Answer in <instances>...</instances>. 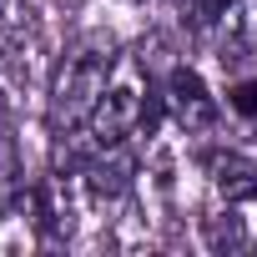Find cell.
Listing matches in <instances>:
<instances>
[{"instance_id":"8992f818","label":"cell","mask_w":257,"mask_h":257,"mask_svg":"<svg viewBox=\"0 0 257 257\" xmlns=\"http://www.w3.org/2000/svg\"><path fill=\"white\" fill-rule=\"evenodd\" d=\"M217 26L232 36V46L257 51V0H232V6H227V16H222Z\"/></svg>"},{"instance_id":"30bf717a","label":"cell","mask_w":257,"mask_h":257,"mask_svg":"<svg viewBox=\"0 0 257 257\" xmlns=\"http://www.w3.org/2000/svg\"><path fill=\"white\" fill-rule=\"evenodd\" d=\"M6 6H11V0H0V16H6Z\"/></svg>"},{"instance_id":"277c9868","label":"cell","mask_w":257,"mask_h":257,"mask_svg":"<svg viewBox=\"0 0 257 257\" xmlns=\"http://www.w3.org/2000/svg\"><path fill=\"white\" fill-rule=\"evenodd\" d=\"M202 172L212 177V187L227 197V202H257V162L232 152V147H212L197 157Z\"/></svg>"},{"instance_id":"ba28073f","label":"cell","mask_w":257,"mask_h":257,"mask_svg":"<svg viewBox=\"0 0 257 257\" xmlns=\"http://www.w3.org/2000/svg\"><path fill=\"white\" fill-rule=\"evenodd\" d=\"M36 36H26V31H16L11 36V46H6V71H11V81L16 86H31V76H36Z\"/></svg>"},{"instance_id":"5b68a950","label":"cell","mask_w":257,"mask_h":257,"mask_svg":"<svg viewBox=\"0 0 257 257\" xmlns=\"http://www.w3.org/2000/svg\"><path fill=\"white\" fill-rule=\"evenodd\" d=\"M126 187H132V157H126L121 147L91 152V162H86V192L96 202H116Z\"/></svg>"},{"instance_id":"6da1fadb","label":"cell","mask_w":257,"mask_h":257,"mask_svg":"<svg viewBox=\"0 0 257 257\" xmlns=\"http://www.w3.org/2000/svg\"><path fill=\"white\" fill-rule=\"evenodd\" d=\"M111 71H116V46L106 36H91L66 56V66L51 86V106H46V121L56 137H76L91 121V111L101 106V96L111 86Z\"/></svg>"},{"instance_id":"7a4b0ae2","label":"cell","mask_w":257,"mask_h":257,"mask_svg":"<svg viewBox=\"0 0 257 257\" xmlns=\"http://www.w3.org/2000/svg\"><path fill=\"white\" fill-rule=\"evenodd\" d=\"M147 96H142V81H121L101 96V106L91 111L86 121V137H91V152H106V147H121L132 137V126H147Z\"/></svg>"},{"instance_id":"9c48e42d","label":"cell","mask_w":257,"mask_h":257,"mask_svg":"<svg viewBox=\"0 0 257 257\" xmlns=\"http://www.w3.org/2000/svg\"><path fill=\"white\" fill-rule=\"evenodd\" d=\"M227 106H232L237 116H247V121H257V81H237V86L227 91Z\"/></svg>"},{"instance_id":"3957f363","label":"cell","mask_w":257,"mask_h":257,"mask_svg":"<svg viewBox=\"0 0 257 257\" xmlns=\"http://www.w3.org/2000/svg\"><path fill=\"white\" fill-rule=\"evenodd\" d=\"M167 111L177 116V126L182 132H207V126H217V101H212V91L202 86V76L197 71H187V66H177L172 76H167Z\"/></svg>"},{"instance_id":"52a82bcc","label":"cell","mask_w":257,"mask_h":257,"mask_svg":"<svg viewBox=\"0 0 257 257\" xmlns=\"http://www.w3.org/2000/svg\"><path fill=\"white\" fill-rule=\"evenodd\" d=\"M202 237H207V247H212V252H242V247H247V227H242V217H237V212L207 217V222H202Z\"/></svg>"}]
</instances>
